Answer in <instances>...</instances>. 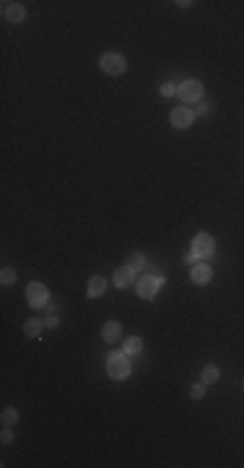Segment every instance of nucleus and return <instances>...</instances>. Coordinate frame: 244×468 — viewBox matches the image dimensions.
I'll list each match as a JSON object with an SVG mask.
<instances>
[{
  "mask_svg": "<svg viewBox=\"0 0 244 468\" xmlns=\"http://www.w3.org/2000/svg\"><path fill=\"white\" fill-rule=\"evenodd\" d=\"M3 13H5L8 21H13V24L24 21V8L18 3H3Z\"/></svg>",
  "mask_w": 244,
  "mask_h": 468,
  "instance_id": "nucleus-10",
  "label": "nucleus"
},
{
  "mask_svg": "<svg viewBox=\"0 0 244 468\" xmlns=\"http://www.w3.org/2000/svg\"><path fill=\"white\" fill-rule=\"evenodd\" d=\"M192 281L195 283H208L210 281V276H213V271H210V266H205V263H198V266H192Z\"/></svg>",
  "mask_w": 244,
  "mask_h": 468,
  "instance_id": "nucleus-9",
  "label": "nucleus"
},
{
  "mask_svg": "<svg viewBox=\"0 0 244 468\" xmlns=\"http://www.w3.org/2000/svg\"><path fill=\"white\" fill-rule=\"evenodd\" d=\"M101 335H104V341H117L120 338V323H107L104 325V330H101Z\"/></svg>",
  "mask_w": 244,
  "mask_h": 468,
  "instance_id": "nucleus-12",
  "label": "nucleus"
},
{
  "mask_svg": "<svg viewBox=\"0 0 244 468\" xmlns=\"http://www.w3.org/2000/svg\"><path fill=\"white\" fill-rule=\"evenodd\" d=\"M127 266L133 268V271H140L146 266V260H143V255H140V252H133V255H130V260H127Z\"/></svg>",
  "mask_w": 244,
  "mask_h": 468,
  "instance_id": "nucleus-16",
  "label": "nucleus"
},
{
  "mask_svg": "<svg viewBox=\"0 0 244 468\" xmlns=\"http://www.w3.org/2000/svg\"><path fill=\"white\" fill-rule=\"evenodd\" d=\"M24 333L29 335V338H39V333H42V323H39V320H29L24 325Z\"/></svg>",
  "mask_w": 244,
  "mask_h": 468,
  "instance_id": "nucleus-13",
  "label": "nucleus"
},
{
  "mask_svg": "<svg viewBox=\"0 0 244 468\" xmlns=\"http://www.w3.org/2000/svg\"><path fill=\"white\" fill-rule=\"evenodd\" d=\"M107 372H109V377L112 380H125L127 377V372H130V362L125 354H112L109 357V364H107Z\"/></svg>",
  "mask_w": 244,
  "mask_h": 468,
  "instance_id": "nucleus-1",
  "label": "nucleus"
},
{
  "mask_svg": "<svg viewBox=\"0 0 244 468\" xmlns=\"http://www.w3.org/2000/svg\"><path fill=\"white\" fill-rule=\"evenodd\" d=\"M104 289H107L104 279H101V276H91V281H88V297H101Z\"/></svg>",
  "mask_w": 244,
  "mask_h": 468,
  "instance_id": "nucleus-11",
  "label": "nucleus"
},
{
  "mask_svg": "<svg viewBox=\"0 0 244 468\" xmlns=\"http://www.w3.org/2000/svg\"><path fill=\"white\" fill-rule=\"evenodd\" d=\"M179 96L185 101H198L203 96V86L198 84V81H185V84L179 86Z\"/></svg>",
  "mask_w": 244,
  "mask_h": 468,
  "instance_id": "nucleus-6",
  "label": "nucleus"
},
{
  "mask_svg": "<svg viewBox=\"0 0 244 468\" xmlns=\"http://www.w3.org/2000/svg\"><path fill=\"white\" fill-rule=\"evenodd\" d=\"M140 349H143V341L140 338H127L125 341V354H138Z\"/></svg>",
  "mask_w": 244,
  "mask_h": 468,
  "instance_id": "nucleus-15",
  "label": "nucleus"
},
{
  "mask_svg": "<svg viewBox=\"0 0 244 468\" xmlns=\"http://www.w3.org/2000/svg\"><path fill=\"white\" fill-rule=\"evenodd\" d=\"M159 283H161V281H159L156 276H143V279H140V283H138V294H140L143 299H154Z\"/></svg>",
  "mask_w": 244,
  "mask_h": 468,
  "instance_id": "nucleus-5",
  "label": "nucleus"
},
{
  "mask_svg": "<svg viewBox=\"0 0 244 468\" xmlns=\"http://www.w3.org/2000/svg\"><path fill=\"white\" fill-rule=\"evenodd\" d=\"M0 437H3V442H11V440H13V434H11V429H8V426L3 429V434H0Z\"/></svg>",
  "mask_w": 244,
  "mask_h": 468,
  "instance_id": "nucleus-22",
  "label": "nucleus"
},
{
  "mask_svg": "<svg viewBox=\"0 0 244 468\" xmlns=\"http://www.w3.org/2000/svg\"><path fill=\"white\" fill-rule=\"evenodd\" d=\"M16 421H18V411H16V409H5V411H3V424H5V426H13Z\"/></svg>",
  "mask_w": 244,
  "mask_h": 468,
  "instance_id": "nucleus-17",
  "label": "nucleus"
},
{
  "mask_svg": "<svg viewBox=\"0 0 244 468\" xmlns=\"http://www.w3.org/2000/svg\"><path fill=\"white\" fill-rule=\"evenodd\" d=\"M26 297H29V304L32 307H44L47 304V289H44V283H29V289H26Z\"/></svg>",
  "mask_w": 244,
  "mask_h": 468,
  "instance_id": "nucleus-3",
  "label": "nucleus"
},
{
  "mask_svg": "<svg viewBox=\"0 0 244 468\" xmlns=\"http://www.w3.org/2000/svg\"><path fill=\"white\" fill-rule=\"evenodd\" d=\"M0 279H3V283H13L18 276H16V271H11V268H3V273H0Z\"/></svg>",
  "mask_w": 244,
  "mask_h": 468,
  "instance_id": "nucleus-18",
  "label": "nucleus"
},
{
  "mask_svg": "<svg viewBox=\"0 0 244 468\" xmlns=\"http://www.w3.org/2000/svg\"><path fill=\"white\" fill-rule=\"evenodd\" d=\"M101 68H104L107 73L117 76V73H122V70H125V57L117 55V52H107L104 57H101Z\"/></svg>",
  "mask_w": 244,
  "mask_h": 468,
  "instance_id": "nucleus-4",
  "label": "nucleus"
},
{
  "mask_svg": "<svg viewBox=\"0 0 244 468\" xmlns=\"http://www.w3.org/2000/svg\"><path fill=\"white\" fill-rule=\"evenodd\" d=\"M115 283H117L120 289L133 286V283H135V271L130 268V266H122V268H117V271H115Z\"/></svg>",
  "mask_w": 244,
  "mask_h": 468,
  "instance_id": "nucleus-7",
  "label": "nucleus"
},
{
  "mask_svg": "<svg viewBox=\"0 0 244 468\" xmlns=\"http://www.w3.org/2000/svg\"><path fill=\"white\" fill-rule=\"evenodd\" d=\"M57 323H60V318H57V310H55V307H49V315H47V325H49V328H55Z\"/></svg>",
  "mask_w": 244,
  "mask_h": 468,
  "instance_id": "nucleus-19",
  "label": "nucleus"
},
{
  "mask_svg": "<svg viewBox=\"0 0 244 468\" xmlns=\"http://www.w3.org/2000/svg\"><path fill=\"white\" fill-rule=\"evenodd\" d=\"M203 393H205V382H200V385H192V390H190V395H192V398H203Z\"/></svg>",
  "mask_w": 244,
  "mask_h": 468,
  "instance_id": "nucleus-20",
  "label": "nucleus"
},
{
  "mask_svg": "<svg viewBox=\"0 0 244 468\" xmlns=\"http://www.w3.org/2000/svg\"><path fill=\"white\" fill-rule=\"evenodd\" d=\"M161 94H164V96L177 94V86H174V84H164V86H161Z\"/></svg>",
  "mask_w": 244,
  "mask_h": 468,
  "instance_id": "nucleus-21",
  "label": "nucleus"
},
{
  "mask_svg": "<svg viewBox=\"0 0 244 468\" xmlns=\"http://www.w3.org/2000/svg\"><path fill=\"white\" fill-rule=\"evenodd\" d=\"M190 123H192V109L177 107L174 112H171V125H174V128H187Z\"/></svg>",
  "mask_w": 244,
  "mask_h": 468,
  "instance_id": "nucleus-8",
  "label": "nucleus"
},
{
  "mask_svg": "<svg viewBox=\"0 0 244 468\" xmlns=\"http://www.w3.org/2000/svg\"><path fill=\"white\" fill-rule=\"evenodd\" d=\"M213 237L210 234H198L195 242H192V252H195L198 258H210L213 255Z\"/></svg>",
  "mask_w": 244,
  "mask_h": 468,
  "instance_id": "nucleus-2",
  "label": "nucleus"
},
{
  "mask_svg": "<svg viewBox=\"0 0 244 468\" xmlns=\"http://www.w3.org/2000/svg\"><path fill=\"white\" fill-rule=\"evenodd\" d=\"M203 382L205 385H210V382H216L218 380V367H213V364H208V367H203Z\"/></svg>",
  "mask_w": 244,
  "mask_h": 468,
  "instance_id": "nucleus-14",
  "label": "nucleus"
}]
</instances>
